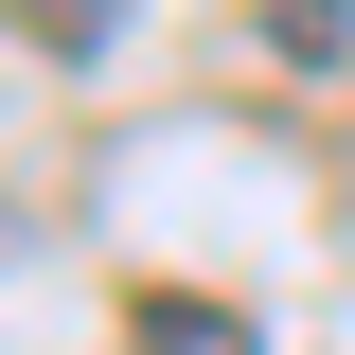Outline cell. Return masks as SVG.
Returning a JSON list of instances; mask_svg holds the SVG:
<instances>
[{
	"instance_id": "6da1fadb",
	"label": "cell",
	"mask_w": 355,
	"mask_h": 355,
	"mask_svg": "<svg viewBox=\"0 0 355 355\" xmlns=\"http://www.w3.org/2000/svg\"><path fill=\"white\" fill-rule=\"evenodd\" d=\"M0 18H18L36 53H107V18H125V0H0Z\"/></svg>"
}]
</instances>
